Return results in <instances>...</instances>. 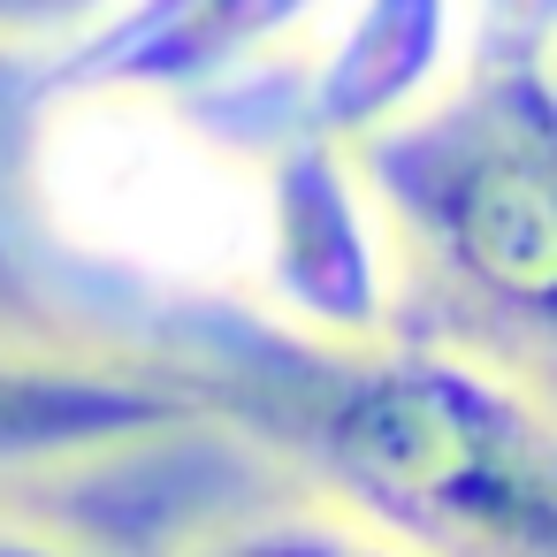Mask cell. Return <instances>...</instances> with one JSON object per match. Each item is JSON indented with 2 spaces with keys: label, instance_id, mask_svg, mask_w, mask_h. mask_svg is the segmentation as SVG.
Wrapping results in <instances>:
<instances>
[{
  "label": "cell",
  "instance_id": "obj_11",
  "mask_svg": "<svg viewBox=\"0 0 557 557\" xmlns=\"http://www.w3.org/2000/svg\"><path fill=\"white\" fill-rule=\"evenodd\" d=\"M9 70H16V62H0V77H9Z\"/></svg>",
  "mask_w": 557,
  "mask_h": 557
},
{
  "label": "cell",
  "instance_id": "obj_2",
  "mask_svg": "<svg viewBox=\"0 0 557 557\" xmlns=\"http://www.w3.org/2000/svg\"><path fill=\"white\" fill-rule=\"evenodd\" d=\"M389 245L496 321L557 329V70H458L428 108L351 146Z\"/></svg>",
  "mask_w": 557,
  "mask_h": 557
},
{
  "label": "cell",
  "instance_id": "obj_9",
  "mask_svg": "<svg viewBox=\"0 0 557 557\" xmlns=\"http://www.w3.org/2000/svg\"><path fill=\"white\" fill-rule=\"evenodd\" d=\"M123 0H0V62H54L92 24H108Z\"/></svg>",
  "mask_w": 557,
  "mask_h": 557
},
{
  "label": "cell",
  "instance_id": "obj_5",
  "mask_svg": "<svg viewBox=\"0 0 557 557\" xmlns=\"http://www.w3.org/2000/svg\"><path fill=\"white\" fill-rule=\"evenodd\" d=\"M252 268L245 298L306 344H374L397 329V245L351 146L275 123L252 146Z\"/></svg>",
  "mask_w": 557,
  "mask_h": 557
},
{
  "label": "cell",
  "instance_id": "obj_3",
  "mask_svg": "<svg viewBox=\"0 0 557 557\" xmlns=\"http://www.w3.org/2000/svg\"><path fill=\"white\" fill-rule=\"evenodd\" d=\"M32 199L47 230L131 283L222 298L252 268V146L161 92H47L32 131Z\"/></svg>",
  "mask_w": 557,
  "mask_h": 557
},
{
  "label": "cell",
  "instance_id": "obj_6",
  "mask_svg": "<svg viewBox=\"0 0 557 557\" xmlns=\"http://www.w3.org/2000/svg\"><path fill=\"white\" fill-rule=\"evenodd\" d=\"M336 0H123L70 54L39 70L47 92H161L214 100L260 62L306 47Z\"/></svg>",
  "mask_w": 557,
  "mask_h": 557
},
{
  "label": "cell",
  "instance_id": "obj_10",
  "mask_svg": "<svg viewBox=\"0 0 557 557\" xmlns=\"http://www.w3.org/2000/svg\"><path fill=\"white\" fill-rule=\"evenodd\" d=\"M0 557H92V549H77L62 527H47V519H24V511H0Z\"/></svg>",
  "mask_w": 557,
  "mask_h": 557
},
{
  "label": "cell",
  "instance_id": "obj_7",
  "mask_svg": "<svg viewBox=\"0 0 557 557\" xmlns=\"http://www.w3.org/2000/svg\"><path fill=\"white\" fill-rule=\"evenodd\" d=\"M458 62H466V0H336L313 32L283 123L359 146L397 115L428 108L458 77Z\"/></svg>",
  "mask_w": 557,
  "mask_h": 557
},
{
  "label": "cell",
  "instance_id": "obj_4",
  "mask_svg": "<svg viewBox=\"0 0 557 557\" xmlns=\"http://www.w3.org/2000/svg\"><path fill=\"white\" fill-rule=\"evenodd\" d=\"M207 428H237L214 359L138 351L47 306L0 298V481L131 458Z\"/></svg>",
  "mask_w": 557,
  "mask_h": 557
},
{
  "label": "cell",
  "instance_id": "obj_8",
  "mask_svg": "<svg viewBox=\"0 0 557 557\" xmlns=\"http://www.w3.org/2000/svg\"><path fill=\"white\" fill-rule=\"evenodd\" d=\"M169 557H420L397 534L367 527L359 511L329 496H290V504H245L207 527H191Z\"/></svg>",
  "mask_w": 557,
  "mask_h": 557
},
{
  "label": "cell",
  "instance_id": "obj_1",
  "mask_svg": "<svg viewBox=\"0 0 557 557\" xmlns=\"http://www.w3.org/2000/svg\"><path fill=\"white\" fill-rule=\"evenodd\" d=\"M230 420L268 428L313 473V496L359 511L420 557H549L557 435L534 382L428 344H306L268 321V351L222 367Z\"/></svg>",
  "mask_w": 557,
  "mask_h": 557
}]
</instances>
